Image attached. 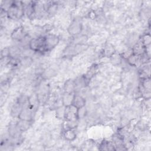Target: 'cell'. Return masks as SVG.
<instances>
[{"label": "cell", "mask_w": 151, "mask_h": 151, "mask_svg": "<svg viewBox=\"0 0 151 151\" xmlns=\"http://www.w3.org/2000/svg\"><path fill=\"white\" fill-rule=\"evenodd\" d=\"M25 14V10L22 1H13L6 12V16L10 19H19Z\"/></svg>", "instance_id": "obj_1"}, {"label": "cell", "mask_w": 151, "mask_h": 151, "mask_svg": "<svg viewBox=\"0 0 151 151\" xmlns=\"http://www.w3.org/2000/svg\"><path fill=\"white\" fill-rule=\"evenodd\" d=\"M28 47L34 52L45 53L44 36H38L31 38L28 44Z\"/></svg>", "instance_id": "obj_2"}, {"label": "cell", "mask_w": 151, "mask_h": 151, "mask_svg": "<svg viewBox=\"0 0 151 151\" xmlns=\"http://www.w3.org/2000/svg\"><path fill=\"white\" fill-rule=\"evenodd\" d=\"M45 52L53 50L59 43L60 38L58 35L53 34H48L44 36Z\"/></svg>", "instance_id": "obj_3"}, {"label": "cell", "mask_w": 151, "mask_h": 151, "mask_svg": "<svg viewBox=\"0 0 151 151\" xmlns=\"http://www.w3.org/2000/svg\"><path fill=\"white\" fill-rule=\"evenodd\" d=\"M83 29L82 21L80 19H74L68 27L67 31L70 35L76 36L81 32Z\"/></svg>", "instance_id": "obj_4"}, {"label": "cell", "mask_w": 151, "mask_h": 151, "mask_svg": "<svg viewBox=\"0 0 151 151\" xmlns=\"http://www.w3.org/2000/svg\"><path fill=\"white\" fill-rule=\"evenodd\" d=\"M28 36V34L25 31L23 26H19L15 28L11 32V38L19 42H22Z\"/></svg>", "instance_id": "obj_5"}, {"label": "cell", "mask_w": 151, "mask_h": 151, "mask_svg": "<svg viewBox=\"0 0 151 151\" xmlns=\"http://www.w3.org/2000/svg\"><path fill=\"white\" fill-rule=\"evenodd\" d=\"M35 111L36 110L30 108L28 106L23 107L18 116V119L24 120L33 121Z\"/></svg>", "instance_id": "obj_6"}, {"label": "cell", "mask_w": 151, "mask_h": 151, "mask_svg": "<svg viewBox=\"0 0 151 151\" xmlns=\"http://www.w3.org/2000/svg\"><path fill=\"white\" fill-rule=\"evenodd\" d=\"M77 109L73 105L65 107V120H77Z\"/></svg>", "instance_id": "obj_7"}, {"label": "cell", "mask_w": 151, "mask_h": 151, "mask_svg": "<svg viewBox=\"0 0 151 151\" xmlns=\"http://www.w3.org/2000/svg\"><path fill=\"white\" fill-rule=\"evenodd\" d=\"M90 78H89L86 75H83L77 78L76 80H75L76 88V90L77 88H81L86 87L88 84L90 82Z\"/></svg>", "instance_id": "obj_8"}, {"label": "cell", "mask_w": 151, "mask_h": 151, "mask_svg": "<svg viewBox=\"0 0 151 151\" xmlns=\"http://www.w3.org/2000/svg\"><path fill=\"white\" fill-rule=\"evenodd\" d=\"M76 83L75 80L73 79H68L66 80L64 84V93L73 94L76 91Z\"/></svg>", "instance_id": "obj_9"}, {"label": "cell", "mask_w": 151, "mask_h": 151, "mask_svg": "<svg viewBox=\"0 0 151 151\" xmlns=\"http://www.w3.org/2000/svg\"><path fill=\"white\" fill-rule=\"evenodd\" d=\"M86 104V100L84 97H83L80 94H74L73 104L74 107H76L77 109H80L83 107H84Z\"/></svg>", "instance_id": "obj_10"}, {"label": "cell", "mask_w": 151, "mask_h": 151, "mask_svg": "<svg viewBox=\"0 0 151 151\" xmlns=\"http://www.w3.org/2000/svg\"><path fill=\"white\" fill-rule=\"evenodd\" d=\"M132 51L133 54L140 57L146 53V47L144 46L140 41H139L133 46Z\"/></svg>", "instance_id": "obj_11"}, {"label": "cell", "mask_w": 151, "mask_h": 151, "mask_svg": "<svg viewBox=\"0 0 151 151\" xmlns=\"http://www.w3.org/2000/svg\"><path fill=\"white\" fill-rule=\"evenodd\" d=\"M17 125L21 132H24L27 131L31 126L32 124V121H28L18 119V121L16 122Z\"/></svg>", "instance_id": "obj_12"}, {"label": "cell", "mask_w": 151, "mask_h": 151, "mask_svg": "<svg viewBox=\"0 0 151 151\" xmlns=\"http://www.w3.org/2000/svg\"><path fill=\"white\" fill-rule=\"evenodd\" d=\"M74 96V93L70 94V93H64V94L63 95L61 98L62 105L65 107H67L72 105Z\"/></svg>", "instance_id": "obj_13"}, {"label": "cell", "mask_w": 151, "mask_h": 151, "mask_svg": "<svg viewBox=\"0 0 151 151\" xmlns=\"http://www.w3.org/2000/svg\"><path fill=\"white\" fill-rule=\"evenodd\" d=\"M99 149L101 150H116V148L113 142L103 140L99 145Z\"/></svg>", "instance_id": "obj_14"}, {"label": "cell", "mask_w": 151, "mask_h": 151, "mask_svg": "<svg viewBox=\"0 0 151 151\" xmlns=\"http://www.w3.org/2000/svg\"><path fill=\"white\" fill-rule=\"evenodd\" d=\"M9 57L12 58H19L22 53L21 48L18 46L9 47Z\"/></svg>", "instance_id": "obj_15"}, {"label": "cell", "mask_w": 151, "mask_h": 151, "mask_svg": "<svg viewBox=\"0 0 151 151\" xmlns=\"http://www.w3.org/2000/svg\"><path fill=\"white\" fill-rule=\"evenodd\" d=\"M74 130V129H65L64 130L63 136L66 140L71 142L76 139L77 134Z\"/></svg>", "instance_id": "obj_16"}, {"label": "cell", "mask_w": 151, "mask_h": 151, "mask_svg": "<svg viewBox=\"0 0 151 151\" xmlns=\"http://www.w3.org/2000/svg\"><path fill=\"white\" fill-rule=\"evenodd\" d=\"M73 40V44H86V42L88 40V37L85 34H78L77 35L74 36Z\"/></svg>", "instance_id": "obj_17"}, {"label": "cell", "mask_w": 151, "mask_h": 151, "mask_svg": "<svg viewBox=\"0 0 151 151\" xmlns=\"http://www.w3.org/2000/svg\"><path fill=\"white\" fill-rule=\"evenodd\" d=\"M33 63V59L28 55H25L19 58V63L20 65L24 67H29Z\"/></svg>", "instance_id": "obj_18"}, {"label": "cell", "mask_w": 151, "mask_h": 151, "mask_svg": "<svg viewBox=\"0 0 151 151\" xmlns=\"http://www.w3.org/2000/svg\"><path fill=\"white\" fill-rule=\"evenodd\" d=\"M22 106L21 105H20L19 103H18L17 102H15V103L12 106L11 110V116H12L13 117H17L19 115V114L20 113L22 109Z\"/></svg>", "instance_id": "obj_19"}, {"label": "cell", "mask_w": 151, "mask_h": 151, "mask_svg": "<svg viewBox=\"0 0 151 151\" xmlns=\"http://www.w3.org/2000/svg\"><path fill=\"white\" fill-rule=\"evenodd\" d=\"M127 62L128 64L132 66L136 65L137 62L140 61V57L135 55L133 52L130 54L127 58Z\"/></svg>", "instance_id": "obj_20"}, {"label": "cell", "mask_w": 151, "mask_h": 151, "mask_svg": "<svg viewBox=\"0 0 151 151\" xmlns=\"http://www.w3.org/2000/svg\"><path fill=\"white\" fill-rule=\"evenodd\" d=\"M141 84L143 90L146 91H150V77H146L141 79Z\"/></svg>", "instance_id": "obj_21"}, {"label": "cell", "mask_w": 151, "mask_h": 151, "mask_svg": "<svg viewBox=\"0 0 151 151\" xmlns=\"http://www.w3.org/2000/svg\"><path fill=\"white\" fill-rule=\"evenodd\" d=\"M28 99H29V96H28L27 95L22 94L18 97L16 102L19 103L22 107H25V106H28Z\"/></svg>", "instance_id": "obj_22"}, {"label": "cell", "mask_w": 151, "mask_h": 151, "mask_svg": "<svg viewBox=\"0 0 151 151\" xmlns=\"http://www.w3.org/2000/svg\"><path fill=\"white\" fill-rule=\"evenodd\" d=\"M78 120H65L64 127L65 129H75L78 126Z\"/></svg>", "instance_id": "obj_23"}, {"label": "cell", "mask_w": 151, "mask_h": 151, "mask_svg": "<svg viewBox=\"0 0 151 151\" xmlns=\"http://www.w3.org/2000/svg\"><path fill=\"white\" fill-rule=\"evenodd\" d=\"M65 107L63 106L58 107L55 110V117L58 119H64Z\"/></svg>", "instance_id": "obj_24"}, {"label": "cell", "mask_w": 151, "mask_h": 151, "mask_svg": "<svg viewBox=\"0 0 151 151\" xmlns=\"http://www.w3.org/2000/svg\"><path fill=\"white\" fill-rule=\"evenodd\" d=\"M142 44L145 46L146 47H148L150 45V35L149 33H147V34H145L144 35L142 36V37L140 39V41Z\"/></svg>", "instance_id": "obj_25"}, {"label": "cell", "mask_w": 151, "mask_h": 151, "mask_svg": "<svg viewBox=\"0 0 151 151\" xmlns=\"http://www.w3.org/2000/svg\"><path fill=\"white\" fill-rule=\"evenodd\" d=\"M87 113V109L85 106L81 108L78 109H77V119H78V120L84 119L86 117Z\"/></svg>", "instance_id": "obj_26"}, {"label": "cell", "mask_w": 151, "mask_h": 151, "mask_svg": "<svg viewBox=\"0 0 151 151\" xmlns=\"http://www.w3.org/2000/svg\"><path fill=\"white\" fill-rule=\"evenodd\" d=\"M1 58L9 57V47H6L4 48L1 52Z\"/></svg>", "instance_id": "obj_27"}]
</instances>
